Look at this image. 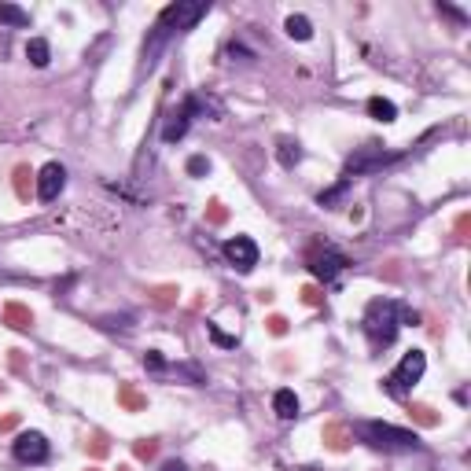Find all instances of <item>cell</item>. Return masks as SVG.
Segmentation results:
<instances>
[{
  "label": "cell",
  "mask_w": 471,
  "mask_h": 471,
  "mask_svg": "<svg viewBox=\"0 0 471 471\" xmlns=\"http://www.w3.org/2000/svg\"><path fill=\"white\" fill-rule=\"evenodd\" d=\"M206 11H210V4H169L159 19H155L151 26V37L144 41V63H140V70H151L155 67V59H159V52L166 48V41L173 33L180 30H188V26H195Z\"/></svg>",
  "instance_id": "1"
},
{
  "label": "cell",
  "mask_w": 471,
  "mask_h": 471,
  "mask_svg": "<svg viewBox=\"0 0 471 471\" xmlns=\"http://www.w3.org/2000/svg\"><path fill=\"white\" fill-rule=\"evenodd\" d=\"M361 324H364V335H369L372 350H383V346H390L398 339V328H401L398 306L390 302V298H372Z\"/></svg>",
  "instance_id": "2"
},
{
  "label": "cell",
  "mask_w": 471,
  "mask_h": 471,
  "mask_svg": "<svg viewBox=\"0 0 471 471\" xmlns=\"http://www.w3.org/2000/svg\"><path fill=\"white\" fill-rule=\"evenodd\" d=\"M353 431L376 449H420V438H416L412 431H401V427H390V424L372 420V424H357Z\"/></svg>",
  "instance_id": "3"
},
{
  "label": "cell",
  "mask_w": 471,
  "mask_h": 471,
  "mask_svg": "<svg viewBox=\"0 0 471 471\" xmlns=\"http://www.w3.org/2000/svg\"><path fill=\"white\" fill-rule=\"evenodd\" d=\"M424 369H427L424 350H409V353L401 357V364H398V369L383 379V390H387L390 398H405V394L412 390V383H416V379L424 376Z\"/></svg>",
  "instance_id": "4"
},
{
  "label": "cell",
  "mask_w": 471,
  "mask_h": 471,
  "mask_svg": "<svg viewBox=\"0 0 471 471\" xmlns=\"http://www.w3.org/2000/svg\"><path fill=\"white\" fill-rule=\"evenodd\" d=\"M11 449H15V461H22V464H45L48 461V438L41 431H22V435L11 442Z\"/></svg>",
  "instance_id": "5"
},
{
  "label": "cell",
  "mask_w": 471,
  "mask_h": 471,
  "mask_svg": "<svg viewBox=\"0 0 471 471\" xmlns=\"http://www.w3.org/2000/svg\"><path fill=\"white\" fill-rule=\"evenodd\" d=\"M394 155H387L379 144H369V148H361L357 155H350V162H346V180L350 177H357V173H369V169H379V166H387Z\"/></svg>",
  "instance_id": "6"
},
{
  "label": "cell",
  "mask_w": 471,
  "mask_h": 471,
  "mask_svg": "<svg viewBox=\"0 0 471 471\" xmlns=\"http://www.w3.org/2000/svg\"><path fill=\"white\" fill-rule=\"evenodd\" d=\"M225 258H229L240 272H251V269L258 265V247H254L251 235H232V240L225 243Z\"/></svg>",
  "instance_id": "7"
},
{
  "label": "cell",
  "mask_w": 471,
  "mask_h": 471,
  "mask_svg": "<svg viewBox=\"0 0 471 471\" xmlns=\"http://www.w3.org/2000/svg\"><path fill=\"white\" fill-rule=\"evenodd\" d=\"M63 185H67V169H63L59 162H48L41 173H37V199H41V203L59 199Z\"/></svg>",
  "instance_id": "8"
},
{
  "label": "cell",
  "mask_w": 471,
  "mask_h": 471,
  "mask_svg": "<svg viewBox=\"0 0 471 471\" xmlns=\"http://www.w3.org/2000/svg\"><path fill=\"white\" fill-rule=\"evenodd\" d=\"M195 111H199V100H195V96H192V100H185V107H180V111L166 122L162 140H166V144H177L180 137L188 133V122H192V114H195Z\"/></svg>",
  "instance_id": "9"
},
{
  "label": "cell",
  "mask_w": 471,
  "mask_h": 471,
  "mask_svg": "<svg viewBox=\"0 0 471 471\" xmlns=\"http://www.w3.org/2000/svg\"><path fill=\"white\" fill-rule=\"evenodd\" d=\"M321 442H324V446H328L332 453H346V449H350V442H353V431H350L346 424L332 420V424H324Z\"/></svg>",
  "instance_id": "10"
},
{
  "label": "cell",
  "mask_w": 471,
  "mask_h": 471,
  "mask_svg": "<svg viewBox=\"0 0 471 471\" xmlns=\"http://www.w3.org/2000/svg\"><path fill=\"white\" fill-rule=\"evenodd\" d=\"M313 277H317V280H335L339 277V272H343L346 269V258L343 254H335V251H324V254H317V258H313Z\"/></svg>",
  "instance_id": "11"
},
{
  "label": "cell",
  "mask_w": 471,
  "mask_h": 471,
  "mask_svg": "<svg viewBox=\"0 0 471 471\" xmlns=\"http://www.w3.org/2000/svg\"><path fill=\"white\" fill-rule=\"evenodd\" d=\"M4 324H8V328H15V332H30V328H33V313H30V306L8 302V306H4Z\"/></svg>",
  "instance_id": "12"
},
{
  "label": "cell",
  "mask_w": 471,
  "mask_h": 471,
  "mask_svg": "<svg viewBox=\"0 0 471 471\" xmlns=\"http://www.w3.org/2000/svg\"><path fill=\"white\" fill-rule=\"evenodd\" d=\"M118 405H122L125 412H144L148 409V394H140L133 383H122L118 387Z\"/></svg>",
  "instance_id": "13"
},
{
  "label": "cell",
  "mask_w": 471,
  "mask_h": 471,
  "mask_svg": "<svg viewBox=\"0 0 471 471\" xmlns=\"http://www.w3.org/2000/svg\"><path fill=\"white\" fill-rule=\"evenodd\" d=\"M272 412L280 416V420H295L298 416V398H295V390H277V394H272Z\"/></svg>",
  "instance_id": "14"
},
{
  "label": "cell",
  "mask_w": 471,
  "mask_h": 471,
  "mask_svg": "<svg viewBox=\"0 0 471 471\" xmlns=\"http://www.w3.org/2000/svg\"><path fill=\"white\" fill-rule=\"evenodd\" d=\"M277 159L284 169H295L298 162H302V148H298V140H277Z\"/></svg>",
  "instance_id": "15"
},
{
  "label": "cell",
  "mask_w": 471,
  "mask_h": 471,
  "mask_svg": "<svg viewBox=\"0 0 471 471\" xmlns=\"http://www.w3.org/2000/svg\"><path fill=\"white\" fill-rule=\"evenodd\" d=\"M177 284H155V287H148V298L159 309H169V306H177Z\"/></svg>",
  "instance_id": "16"
},
{
  "label": "cell",
  "mask_w": 471,
  "mask_h": 471,
  "mask_svg": "<svg viewBox=\"0 0 471 471\" xmlns=\"http://www.w3.org/2000/svg\"><path fill=\"white\" fill-rule=\"evenodd\" d=\"M284 30H287V37H295V41H309V37H313V22L306 15H287Z\"/></svg>",
  "instance_id": "17"
},
{
  "label": "cell",
  "mask_w": 471,
  "mask_h": 471,
  "mask_svg": "<svg viewBox=\"0 0 471 471\" xmlns=\"http://www.w3.org/2000/svg\"><path fill=\"white\" fill-rule=\"evenodd\" d=\"M0 22H8V26H30V11H22L19 4H8V0H0Z\"/></svg>",
  "instance_id": "18"
},
{
  "label": "cell",
  "mask_w": 471,
  "mask_h": 471,
  "mask_svg": "<svg viewBox=\"0 0 471 471\" xmlns=\"http://www.w3.org/2000/svg\"><path fill=\"white\" fill-rule=\"evenodd\" d=\"M409 416H412V424H420V427H438L442 424V416L431 409V405H420V401L409 405Z\"/></svg>",
  "instance_id": "19"
},
{
  "label": "cell",
  "mask_w": 471,
  "mask_h": 471,
  "mask_svg": "<svg viewBox=\"0 0 471 471\" xmlns=\"http://www.w3.org/2000/svg\"><path fill=\"white\" fill-rule=\"evenodd\" d=\"M369 114L376 118V122H394L398 118V107L390 100H383V96H372L369 100Z\"/></svg>",
  "instance_id": "20"
},
{
  "label": "cell",
  "mask_w": 471,
  "mask_h": 471,
  "mask_svg": "<svg viewBox=\"0 0 471 471\" xmlns=\"http://www.w3.org/2000/svg\"><path fill=\"white\" fill-rule=\"evenodd\" d=\"M11 185H15V195L26 203V199H30V185H33V169H30V166H15V173H11Z\"/></svg>",
  "instance_id": "21"
},
{
  "label": "cell",
  "mask_w": 471,
  "mask_h": 471,
  "mask_svg": "<svg viewBox=\"0 0 471 471\" xmlns=\"http://www.w3.org/2000/svg\"><path fill=\"white\" fill-rule=\"evenodd\" d=\"M85 449H88V456H93V461H103V456L111 453V438L103 435V431H93V438L85 442Z\"/></svg>",
  "instance_id": "22"
},
{
  "label": "cell",
  "mask_w": 471,
  "mask_h": 471,
  "mask_svg": "<svg viewBox=\"0 0 471 471\" xmlns=\"http://www.w3.org/2000/svg\"><path fill=\"white\" fill-rule=\"evenodd\" d=\"M26 56H30L33 67H48V41H41V37H33L30 45H26Z\"/></svg>",
  "instance_id": "23"
},
{
  "label": "cell",
  "mask_w": 471,
  "mask_h": 471,
  "mask_svg": "<svg viewBox=\"0 0 471 471\" xmlns=\"http://www.w3.org/2000/svg\"><path fill=\"white\" fill-rule=\"evenodd\" d=\"M206 221H210V225H225V221H229V206L221 199H210V203H206Z\"/></svg>",
  "instance_id": "24"
},
{
  "label": "cell",
  "mask_w": 471,
  "mask_h": 471,
  "mask_svg": "<svg viewBox=\"0 0 471 471\" xmlns=\"http://www.w3.org/2000/svg\"><path fill=\"white\" fill-rule=\"evenodd\" d=\"M155 453H159V442H155V438H137L133 442V456H137V461H151Z\"/></svg>",
  "instance_id": "25"
},
{
  "label": "cell",
  "mask_w": 471,
  "mask_h": 471,
  "mask_svg": "<svg viewBox=\"0 0 471 471\" xmlns=\"http://www.w3.org/2000/svg\"><path fill=\"white\" fill-rule=\"evenodd\" d=\"M188 173L192 177H206V173H210V159H206V155H192V159H188Z\"/></svg>",
  "instance_id": "26"
},
{
  "label": "cell",
  "mask_w": 471,
  "mask_h": 471,
  "mask_svg": "<svg viewBox=\"0 0 471 471\" xmlns=\"http://www.w3.org/2000/svg\"><path fill=\"white\" fill-rule=\"evenodd\" d=\"M144 369H151V372H166L162 353H159V350H148V353H144Z\"/></svg>",
  "instance_id": "27"
},
{
  "label": "cell",
  "mask_w": 471,
  "mask_h": 471,
  "mask_svg": "<svg viewBox=\"0 0 471 471\" xmlns=\"http://www.w3.org/2000/svg\"><path fill=\"white\" fill-rule=\"evenodd\" d=\"M265 328H269L272 335H287V328H291V324H287V317H280V313H272V317L265 321Z\"/></svg>",
  "instance_id": "28"
},
{
  "label": "cell",
  "mask_w": 471,
  "mask_h": 471,
  "mask_svg": "<svg viewBox=\"0 0 471 471\" xmlns=\"http://www.w3.org/2000/svg\"><path fill=\"white\" fill-rule=\"evenodd\" d=\"M298 295H302V302H306V306H321V302H324V295H321L313 284H309V287H302Z\"/></svg>",
  "instance_id": "29"
},
{
  "label": "cell",
  "mask_w": 471,
  "mask_h": 471,
  "mask_svg": "<svg viewBox=\"0 0 471 471\" xmlns=\"http://www.w3.org/2000/svg\"><path fill=\"white\" fill-rule=\"evenodd\" d=\"M468 229H471V214H461V217H456V235L468 240Z\"/></svg>",
  "instance_id": "30"
},
{
  "label": "cell",
  "mask_w": 471,
  "mask_h": 471,
  "mask_svg": "<svg viewBox=\"0 0 471 471\" xmlns=\"http://www.w3.org/2000/svg\"><path fill=\"white\" fill-rule=\"evenodd\" d=\"M19 427V412H8V416H0V431H15Z\"/></svg>",
  "instance_id": "31"
},
{
  "label": "cell",
  "mask_w": 471,
  "mask_h": 471,
  "mask_svg": "<svg viewBox=\"0 0 471 471\" xmlns=\"http://www.w3.org/2000/svg\"><path fill=\"white\" fill-rule=\"evenodd\" d=\"M210 335H214V343H221V346H235V339L232 335H221L217 324H210Z\"/></svg>",
  "instance_id": "32"
},
{
  "label": "cell",
  "mask_w": 471,
  "mask_h": 471,
  "mask_svg": "<svg viewBox=\"0 0 471 471\" xmlns=\"http://www.w3.org/2000/svg\"><path fill=\"white\" fill-rule=\"evenodd\" d=\"M159 471H188V468H185V464H180V461H169V464H162Z\"/></svg>",
  "instance_id": "33"
},
{
  "label": "cell",
  "mask_w": 471,
  "mask_h": 471,
  "mask_svg": "<svg viewBox=\"0 0 471 471\" xmlns=\"http://www.w3.org/2000/svg\"><path fill=\"white\" fill-rule=\"evenodd\" d=\"M118 471H133V468H129V464H118Z\"/></svg>",
  "instance_id": "34"
},
{
  "label": "cell",
  "mask_w": 471,
  "mask_h": 471,
  "mask_svg": "<svg viewBox=\"0 0 471 471\" xmlns=\"http://www.w3.org/2000/svg\"><path fill=\"white\" fill-rule=\"evenodd\" d=\"M85 471H100V468H85Z\"/></svg>",
  "instance_id": "35"
}]
</instances>
